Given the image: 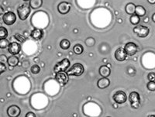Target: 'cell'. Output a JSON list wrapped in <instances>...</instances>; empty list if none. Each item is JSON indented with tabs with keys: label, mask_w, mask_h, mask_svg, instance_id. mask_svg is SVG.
<instances>
[{
	"label": "cell",
	"mask_w": 155,
	"mask_h": 117,
	"mask_svg": "<svg viewBox=\"0 0 155 117\" xmlns=\"http://www.w3.org/2000/svg\"><path fill=\"white\" fill-rule=\"evenodd\" d=\"M66 72L69 76H81L85 72V67L80 63H76L71 66L70 69L68 70Z\"/></svg>",
	"instance_id": "cell-1"
},
{
	"label": "cell",
	"mask_w": 155,
	"mask_h": 117,
	"mask_svg": "<svg viewBox=\"0 0 155 117\" xmlns=\"http://www.w3.org/2000/svg\"><path fill=\"white\" fill-rule=\"evenodd\" d=\"M30 8L31 7L30 6V5H27V4H23L19 6V8L17 9V13L20 20L23 21L27 20L30 14Z\"/></svg>",
	"instance_id": "cell-2"
},
{
	"label": "cell",
	"mask_w": 155,
	"mask_h": 117,
	"mask_svg": "<svg viewBox=\"0 0 155 117\" xmlns=\"http://www.w3.org/2000/svg\"><path fill=\"white\" fill-rule=\"evenodd\" d=\"M129 100L130 103L133 109H139L140 106V96L139 93L137 92H130V96H129Z\"/></svg>",
	"instance_id": "cell-3"
},
{
	"label": "cell",
	"mask_w": 155,
	"mask_h": 117,
	"mask_svg": "<svg viewBox=\"0 0 155 117\" xmlns=\"http://www.w3.org/2000/svg\"><path fill=\"white\" fill-rule=\"evenodd\" d=\"M70 60L68 58H64L59 61L54 67V71L55 73L60 72V71H67L70 67Z\"/></svg>",
	"instance_id": "cell-4"
},
{
	"label": "cell",
	"mask_w": 155,
	"mask_h": 117,
	"mask_svg": "<svg viewBox=\"0 0 155 117\" xmlns=\"http://www.w3.org/2000/svg\"><path fill=\"white\" fill-rule=\"evenodd\" d=\"M134 32L139 37L145 38L147 37L149 33H150V30H149L148 27H145V26L137 25L134 28Z\"/></svg>",
	"instance_id": "cell-5"
},
{
	"label": "cell",
	"mask_w": 155,
	"mask_h": 117,
	"mask_svg": "<svg viewBox=\"0 0 155 117\" xmlns=\"http://www.w3.org/2000/svg\"><path fill=\"white\" fill-rule=\"evenodd\" d=\"M2 20L5 25L12 26L16 23V16L13 12H7L2 16Z\"/></svg>",
	"instance_id": "cell-6"
},
{
	"label": "cell",
	"mask_w": 155,
	"mask_h": 117,
	"mask_svg": "<svg viewBox=\"0 0 155 117\" xmlns=\"http://www.w3.org/2000/svg\"><path fill=\"white\" fill-rule=\"evenodd\" d=\"M55 79L57 80V82L60 84L61 85L64 86V85H67L68 82L69 75H68L67 72H65V71H60V72L56 73Z\"/></svg>",
	"instance_id": "cell-7"
},
{
	"label": "cell",
	"mask_w": 155,
	"mask_h": 117,
	"mask_svg": "<svg viewBox=\"0 0 155 117\" xmlns=\"http://www.w3.org/2000/svg\"><path fill=\"white\" fill-rule=\"evenodd\" d=\"M113 99L117 104H124L127 102V96L124 91H118L113 95Z\"/></svg>",
	"instance_id": "cell-8"
},
{
	"label": "cell",
	"mask_w": 155,
	"mask_h": 117,
	"mask_svg": "<svg viewBox=\"0 0 155 117\" xmlns=\"http://www.w3.org/2000/svg\"><path fill=\"white\" fill-rule=\"evenodd\" d=\"M124 50L127 53V56H134L138 51V47L136 44L133 42L127 43L124 47Z\"/></svg>",
	"instance_id": "cell-9"
},
{
	"label": "cell",
	"mask_w": 155,
	"mask_h": 117,
	"mask_svg": "<svg viewBox=\"0 0 155 117\" xmlns=\"http://www.w3.org/2000/svg\"><path fill=\"white\" fill-rule=\"evenodd\" d=\"M71 5V3L67 2H61L58 4V13L62 15H66L70 12Z\"/></svg>",
	"instance_id": "cell-10"
},
{
	"label": "cell",
	"mask_w": 155,
	"mask_h": 117,
	"mask_svg": "<svg viewBox=\"0 0 155 117\" xmlns=\"http://www.w3.org/2000/svg\"><path fill=\"white\" fill-rule=\"evenodd\" d=\"M21 113V109L16 105L10 106L7 109V115L9 117H18Z\"/></svg>",
	"instance_id": "cell-11"
},
{
	"label": "cell",
	"mask_w": 155,
	"mask_h": 117,
	"mask_svg": "<svg viewBox=\"0 0 155 117\" xmlns=\"http://www.w3.org/2000/svg\"><path fill=\"white\" fill-rule=\"evenodd\" d=\"M8 50L12 55L19 54L20 50H21V47H20L19 44L16 42L10 43V44L8 47Z\"/></svg>",
	"instance_id": "cell-12"
},
{
	"label": "cell",
	"mask_w": 155,
	"mask_h": 117,
	"mask_svg": "<svg viewBox=\"0 0 155 117\" xmlns=\"http://www.w3.org/2000/svg\"><path fill=\"white\" fill-rule=\"evenodd\" d=\"M115 57L118 61H124L127 57V54L124 48H118L115 51Z\"/></svg>",
	"instance_id": "cell-13"
},
{
	"label": "cell",
	"mask_w": 155,
	"mask_h": 117,
	"mask_svg": "<svg viewBox=\"0 0 155 117\" xmlns=\"http://www.w3.org/2000/svg\"><path fill=\"white\" fill-rule=\"evenodd\" d=\"M109 85H110V80L108 78H103L102 77V78L98 80V82H97V86L100 89H107Z\"/></svg>",
	"instance_id": "cell-14"
},
{
	"label": "cell",
	"mask_w": 155,
	"mask_h": 117,
	"mask_svg": "<svg viewBox=\"0 0 155 117\" xmlns=\"http://www.w3.org/2000/svg\"><path fill=\"white\" fill-rule=\"evenodd\" d=\"M31 37L33 38L35 41H40L44 37V31L41 29H34L31 31V34H30Z\"/></svg>",
	"instance_id": "cell-15"
},
{
	"label": "cell",
	"mask_w": 155,
	"mask_h": 117,
	"mask_svg": "<svg viewBox=\"0 0 155 117\" xmlns=\"http://www.w3.org/2000/svg\"><path fill=\"white\" fill-rule=\"evenodd\" d=\"M99 75L103 78H108L109 75H111V69L106 65H102L99 67Z\"/></svg>",
	"instance_id": "cell-16"
},
{
	"label": "cell",
	"mask_w": 155,
	"mask_h": 117,
	"mask_svg": "<svg viewBox=\"0 0 155 117\" xmlns=\"http://www.w3.org/2000/svg\"><path fill=\"white\" fill-rule=\"evenodd\" d=\"M136 6H137V5L134 3H133V2H130V3L127 4V5H126L125 7L126 13H127V14L130 15V16L135 14Z\"/></svg>",
	"instance_id": "cell-17"
},
{
	"label": "cell",
	"mask_w": 155,
	"mask_h": 117,
	"mask_svg": "<svg viewBox=\"0 0 155 117\" xmlns=\"http://www.w3.org/2000/svg\"><path fill=\"white\" fill-rule=\"evenodd\" d=\"M19 62V60L17 57H16L15 55H12L10 57H8V64H9L10 67H16L18 65Z\"/></svg>",
	"instance_id": "cell-18"
},
{
	"label": "cell",
	"mask_w": 155,
	"mask_h": 117,
	"mask_svg": "<svg viewBox=\"0 0 155 117\" xmlns=\"http://www.w3.org/2000/svg\"><path fill=\"white\" fill-rule=\"evenodd\" d=\"M29 5L33 9H40L43 5V0H30Z\"/></svg>",
	"instance_id": "cell-19"
},
{
	"label": "cell",
	"mask_w": 155,
	"mask_h": 117,
	"mask_svg": "<svg viewBox=\"0 0 155 117\" xmlns=\"http://www.w3.org/2000/svg\"><path fill=\"white\" fill-rule=\"evenodd\" d=\"M147 11L145 9V8L142 5H139L136 6V10H135V14L137 15L140 17H143V16L146 15Z\"/></svg>",
	"instance_id": "cell-20"
},
{
	"label": "cell",
	"mask_w": 155,
	"mask_h": 117,
	"mask_svg": "<svg viewBox=\"0 0 155 117\" xmlns=\"http://www.w3.org/2000/svg\"><path fill=\"white\" fill-rule=\"evenodd\" d=\"M60 47L62 50H68L71 47V42L67 39H63L60 42Z\"/></svg>",
	"instance_id": "cell-21"
},
{
	"label": "cell",
	"mask_w": 155,
	"mask_h": 117,
	"mask_svg": "<svg viewBox=\"0 0 155 117\" xmlns=\"http://www.w3.org/2000/svg\"><path fill=\"white\" fill-rule=\"evenodd\" d=\"M73 51L75 54L80 55L83 53L84 51V48H83L82 45L81 44H76L74 45V47H73Z\"/></svg>",
	"instance_id": "cell-22"
},
{
	"label": "cell",
	"mask_w": 155,
	"mask_h": 117,
	"mask_svg": "<svg viewBox=\"0 0 155 117\" xmlns=\"http://www.w3.org/2000/svg\"><path fill=\"white\" fill-rule=\"evenodd\" d=\"M130 23H132L133 25L137 26V25H138L140 22V16H138L137 15L134 14L130 16Z\"/></svg>",
	"instance_id": "cell-23"
},
{
	"label": "cell",
	"mask_w": 155,
	"mask_h": 117,
	"mask_svg": "<svg viewBox=\"0 0 155 117\" xmlns=\"http://www.w3.org/2000/svg\"><path fill=\"white\" fill-rule=\"evenodd\" d=\"M9 44H10V43H9V41L6 38H5V39H0V48H2V49L7 48L9 47Z\"/></svg>",
	"instance_id": "cell-24"
},
{
	"label": "cell",
	"mask_w": 155,
	"mask_h": 117,
	"mask_svg": "<svg viewBox=\"0 0 155 117\" xmlns=\"http://www.w3.org/2000/svg\"><path fill=\"white\" fill-rule=\"evenodd\" d=\"M8 37V30L3 27H0V39H5Z\"/></svg>",
	"instance_id": "cell-25"
},
{
	"label": "cell",
	"mask_w": 155,
	"mask_h": 117,
	"mask_svg": "<svg viewBox=\"0 0 155 117\" xmlns=\"http://www.w3.org/2000/svg\"><path fill=\"white\" fill-rule=\"evenodd\" d=\"M31 72L34 74V75H37L40 73L41 71V67L40 66L37 65V64H34V66H32L31 67V69H30Z\"/></svg>",
	"instance_id": "cell-26"
},
{
	"label": "cell",
	"mask_w": 155,
	"mask_h": 117,
	"mask_svg": "<svg viewBox=\"0 0 155 117\" xmlns=\"http://www.w3.org/2000/svg\"><path fill=\"white\" fill-rule=\"evenodd\" d=\"M85 44H86L87 46H88V47L94 46V45H95V39H94V38H92V37L87 38V39L85 40Z\"/></svg>",
	"instance_id": "cell-27"
},
{
	"label": "cell",
	"mask_w": 155,
	"mask_h": 117,
	"mask_svg": "<svg viewBox=\"0 0 155 117\" xmlns=\"http://www.w3.org/2000/svg\"><path fill=\"white\" fill-rule=\"evenodd\" d=\"M147 88L148 90L151 91V92H154L155 91V82H149L147 85Z\"/></svg>",
	"instance_id": "cell-28"
},
{
	"label": "cell",
	"mask_w": 155,
	"mask_h": 117,
	"mask_svg": "<svg viewBox=\"0 0 155 117\" xmlns=\"http://www.w3.org/2000/svg\"><path fill=\"white\" fill-rule=\"evenodd\" d=\"M14 37H15V38L17 40V41H19V42L23 43L26 41V38H25L24 37H23V36L20 35V34H15Z\"/></svg>",
	"instance_id": "cell-29"
},
{
	"label": "cell",
	"mask_w": 155,
	"mask_h": 117,
	"mask_svg": "<svg viewBox=\"0 0 155 117\" xmlns=\"http://www.w3.org/2000/svg\"><path fill=\"white\" fill-rule=\"evenodd\" d=\"M147 78L149 80V82H155V73H149L147 75Z\"/></svg>",
	"instance_id": "cell-30"
},
{
	"label": "cell",
	"mask_w": 155,
	"mask_h": 117,
	"mask_svg": "<svg viewBox=\"0 0 155 117\" xmlns=\"http://www.w3.org/2000/svg\"><path fill=\"white\" fill-rule=\"evenodd\" d=\"M5 71H6V66L5 65L4 63L0 62V74L2 75V73Z\"/></svg>",
	"instance_id": "cell-31"
},
{
	"label": "cell",
	"mask_w": 155,
	"mask_h": 117,
	"mask_svg": "<svg viewBox=\"0 0 155 117\" xmlns=\"http://www.w3.org/2000/svg\"><path fill=\"white\" fill-rule=\"evenodd\" d=\"M8 61V57H6V56L4 54H2L1 56H0V62L2 63H6Z\"/></svg>",
	"instance_id": "cell-32"
},
{
	"label": "cell",
	"mask_w": 155,
	"mask_h": 117,
	"mask_svg": "<svg viewBox=\"0 0 155 117\" xmlns=\"http://www.w3.org/2000/svg\"><path fill=\"white\" fill-rule=\"evenodd\" d=\"M26 117H36V115L32 112H27V115H26Z\"/></svg>",
	"instance_id": "cell-33"
},
{
	"label": "cell",
	"mask_w": 155,
	"mask_h": 117,
	"mask_svg": "<svg viewBox=\"0 0 155 117\" xmlns=\"http://www.w3.org/2000/svg\"><path fill=\"white\" fill-rule=\"evenodd\" d=\"M147 2L151 5H154L155 4V0H147Z\"/></svg>",
	"instance_id": "cell-34"
},
{
	"label": "cell",
	"mask_w": 155,
	"mask_h": 117,
	"mask_svg": "<svg viewBox=\"0 0 155 117\" xmlns=\"http://www.w3.org/2000/svg\"><path fill=\"white\" fill-rule=\"evenodd\" d=\"M152 20H153V23H155V13H153V16H152Z\"/></svg>",
	"instance_id": "cell-35"
},
{
	"label": "cell",
	"mask_w": 155,
	"mask_h": 117,
	"mask_svg": "<svg viewBox=\"0 0 155 117\" xmlns=\"http://www.w3.org/2000/svg\"><path fill=\"white\" fill-rule=\"evenodd\" d=\"M0 9H1V15H2L3 14V8L1 6V7H0Z\"/></svg>",
	"instance_id": "cell-36"
},
{
	"label": "cell",
	"mask_w": 155,
	"mask_h": 117,
	"mask_svg": "<svg viewBox=\"0 0 155 117\" xmlns=\"http://www.w3.org/2000/svg\"><path fill=\"white\" fill-rule=\"evenodd\" d=\"M23 1H25V2H27V1H30V0H23Z\"/></svg>",
	"instance_id": "cell-37"
},
{
	"label": "cell",
	"mask_w": 155,
	"mask_h": 117,
	"mask_svg": "<svg viewBox=\"0 0 155 117\" xmlns=\"http://www.w3.org/2000/svg\"><path fill=\"white\" fill-rule=\"evenodd\" d=\"M151 116H155V115H151Z\"/></svg>",
	"instance_id": "cell-38"
}]
</instances>
